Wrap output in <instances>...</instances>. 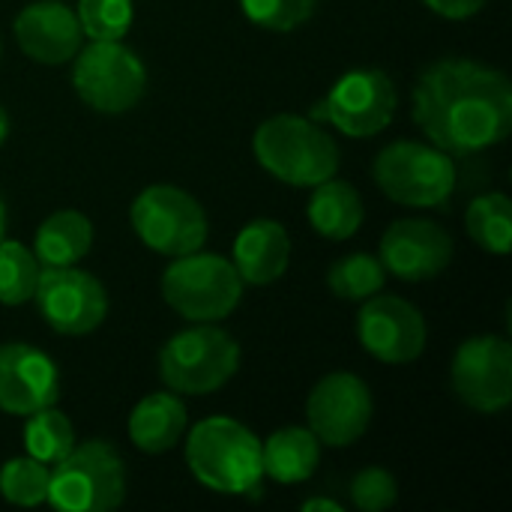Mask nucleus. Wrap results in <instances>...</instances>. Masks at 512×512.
<instances>
[{
  "label": "nucleus",
  "mask_w": 512,
  "mask_h": 512,
  "mask_svg": "<svg viewBox=\"0 0 512 512\" xmlns=\"http://www.w3.org/2000/svg\"><path fill=\"white\" fill-rule=\"evenodd\" d=\"M303 512H342V504L339 501H330V498H309L300 504Z\"/></svg>",
  "instance_id": "32"
},
{
  "label": "nucleus",
  "mask_w": 512,
  "mask_h": 512,
  "mask_svg": "<svg viewBox=\"0 0 512 512\" xmlns=\"http://www.w3.org/2000/svg\"><path fill=\"white\" fill-rule=\"evenodd\" d=\"M189 474L216 495H252L264 483L261 438L240 420L216 414L186 438Z\"/></svg>",
  "instance_id": "3"
},
{
  "label": "nucleus",
  "mask_w": 512,
  "mask_h": 512,
  "mask_svg": "<svg viewBox=\"0 0 512 512\" xmlns=\"http://www.w3.org/2000/svg\"><path fill=\"white\" fill-rule=\"evenodd\" d=\"M93 246V222L81 210H57L42 219L33 255L42 267H75Z\"/></svg>",
  "instance_id": "22"
},
{
  "label": "nucleus",
  "mask_w": 512,
  "mask_h": 512,
  "mask_svg": "<svg viewBox=\"0 0 512 512\" xmlns=\"http://www.w3.org/2000/svg\"><path fill=\"white\" fill-rule=\"evenodd\" d=\"M234 270L246 285L264 288L285 276L291 264V237L276 219H252L234 237Z\"/></svg>",
  "instance_id": "18"
},
{
  "label": "nucleus",
  "mask_w": 512,
  "mask_h": 512,
  "mask_svg": "<svg viewBox=\"0 0 512 512\" xmlns=\"http://www.w3.org/2000/svg\"><path fill=\"white\" fill-rule=\"evenodd\" d=\"M42 264L21 240H0V306H24L33 300Z\"/></svg>",
  "instance_id": "26"
},
{
  "label": "nucleus",
  "mask_w": 512,
  "mask_h": 512,
  "mask_svg": "<svg viewBox=\"0 0 512 512\" xmlns=\"http://www.w3.org/2000/svg\"><path fill=\"white\" fill-rule=\"evenodd\" d=\"M357 339L369 357L387 366H408L423 357L429 327L423 312L399 294H372L357 312Z\"/></svg>",
  "instance_id": "12"
},
{
  "label": "nucleus",
  "mask_w": 512,
  "mask_h": 512,
  "mask_svg": "<svg viewBox=\"0 0 512 512\" xmlns=\"http://www.w3.org/2000/svg\"><path fill=\"white\" fill-rule=\"evenodd\" d=\"M396 501H399V480L381 465H369L351 480V504L360 512H384Z\"/></svg>",
  "instance_id": "30"
},
{
  "label": "nucleus",
  "mask_w": 512,
  "mask_h": 512,
  "mask_svg": "<svg viewBox=\"0 0 512 512\" xmlns=\"http://www.w3.org/2000/svg\"><path fill=\"white\" fill-rule=\"evenodd\" d=\"M399 108L396 81L375 66L345 72L330 93L312 108V120H324L348 138L381 135Z\"/></svg>",
  "instance_id": "10"
},
{
  "label": "nucleus",
  "mask_w": 512,
  "mask_h": 512,
  "mask_svg": "<svg viewBox=\"0 0 512 512\" xmlns=\"http://www.w3.org/2000/svg\"><path fill=\"white\" fill-rule=\"evenodd\" d=\"M6 138H9V114H6V108L0 105V147L6 144Z\"/></svg>",
  "instance_id": "33"
},
{
  "label": "nucleus",
  "mask_w": 512,
  "mask_h": 512,
  "mask_svg": "<svg viewBox=\"0 0 512 512\" xmlns=\"http://www.w3.org/2000/svg\"><path fill=\"white\" fill-rule=\"evenodd\" d=\"M246 282L234 270L231 258L216 252H189L171 258L162 273L165 303L192 324L225 321L243 300Z\"/></svg>",
  "instance_id": "6"
},
{
  "label": "nucleus",
  "mask_w": 512,
  "mask_h": 512,
  "mask_svg": "<svg viewBox=\"0 0 512 512\" xmlns=\"http://www.w3.org/2000/svg\"><path fill=\"white\" fill-rule=\"evenodd\" d=\"M240 9L270 33H291L315 15L318 0H240Z\"/></svg>",
  "instance_id": "29"
},
{
  "label": "nucleus",
  "mask_w": 512,
  "mask_h": 512,
  "mask_svg": "<svg viewBox=\"0 0 512 512\" xmlns=\"http://www.w3.org/2000/svg\"><path fill=\"white\" fill-rule=\"evenodd\" d=\"M48 480H51V465L24 453L18 459L3 462L0 498L12 507H42L48 504Z\"/></svg>",
  "instance_id": "27"
},
{
  "label": "nucleus",
  "mask_w": 512,
  "mask_h": 512,
  "mask_svg": "<svg viewBox=\"0 0 512 512\" xmlns=\"http://www.w3.org/2000/svg\"><path fill=\"white\" fill-rule=\"evenodd\" d=\"M129 222L138 240L165 258L198 252L210 237V222L201 201L171 183L141 189L129 207Z\"/></svg>",
  "instance_id": "9"
},
{
  "label": "nucleus",
  "mask_w": 512,
  "mask_h": 512,
  "mask_svg": "<svg viewBox=\"0 0 512 512\" xmlns=\"http://www.w3.org/2000/svg\"><path fill=\"white\" fill-rule=\"evenodd\" d=\"M411 117L426 141L453 159L483 153L510 135L512 81L471 57L435 60L414 84Z\"/></svg>",
  "instance_id": "1"
},
{
  "label": "nucleus",
  "mask_w": 512,
  "mask_h": 512,
  "mask_svg": "<svg viewBox=\"0 0 512 512\" xmlns=\"http://www.w3.org/2000/svg\"><path fill=\"white\" fill-rule=\"evenodd\" d=\"M18 48L42 66L72 63L78 48L84 45V33L78 15L63 0H36L27 3L12 24Z\"/></svg>",
  "instance_id": "17"
},
{
  "label": "nucleus",
  "mask_w": 512,
  "mask_h": 512,
  "mask_svg": "<svg viewBox=\"0 0 512 512\" xmlns=\"http://www.w3.org/2000/svg\"><path fill=\"white\" fill-rule=\"evenodd\" d=\"M384 282H387V270L378 261V255L369 252L342 255L327 270V288L333 291V297L345 303H363L366 297L384 291Z\"/></svg>",
  "instance_id": "24"
},
{
  "label": "nucleus",
  "mask_w": 512,
  "mask_h": 512,
  "mask_svg": "<svg viewBox=\"0 0 512 512\" xmlns=\"http://www.w3.org/2000/svg\"><path fill=\"white\" fill-rule=\"evenodd\" d=\"M465 228L471 240L489 255H510L512 249V201L504 192H486L468 204Z\"/></svg>",
  "instance_id": "23"
},
{
  "label": "nucleus",
  "mask_w": 512,
  "mask_h": 512,
  "mask_svg": "<svg viewBox=\"0 0 512 512\" xmlns=\"http://www.w3.org/2000/svg\"><path fill=\"white\" fill-rule=\"evenodd\" d=\"M375 417V396L369 384L354 372L324 375L306 399V423L321 447L357 444Z\"/></svg>",
  "instance_id": "13"
},
{
  "label": "nucleus",
  "mask_w": 512,
  "mask_h": 512,
  "mask_svg": "<svg viewBox=\"0 0 512 512\" xmlns=\"http://www.w3.org/2000/svg\"><path fill=\"white\" fill-rule=\"evenodd\" d=\"M264 480L297 486L315 477L321 465V441L309 426H282L267 441H261Z\"/></svg>",
  "instance_id": "20"
},
{
  "label": "nucleus",
  "mask_w": 512,
  "mask_h": 512,
  "mask_svg": "<svg viewBox=\"0 0 512 512\" xmlns=\"http://www.w3.org/2000/svg\"><path fill=\"white\" fill-rule=\"evenodd\" d=\"M33 303L42 321L60 336H87L108 318L105 285L75 267H42Z\"/></svg>",
  "instance_id": "14"
},
{
  "label": "nucleus",
  "mask_w": 512,
  "mask_h": 512,
  "mask_svg": "<svg viewBox=\"0 0 512 512\" xmlns=\"http://www.w3.org/2000/svg\"><path fill=\"white\" fill-rule=\"evenodd\" d=\"M456 399L477 414H501L512 405V345L507 336L465 339L450 363Z\"/></svg>",
  "instance_id": "11"
},
{
  "label": "nucleus",
  "mask_w": 512,
  "mask_h": 512,
  "mask_svg": "<svg viewBox=\"0 0 512 512\" xmlns=\"http://www.w3.org/2000/svg\"><path fill=\"white\" fill-rule=\"evenodd\" d=\"M189 417H186V405L180 402L177 393H150L144 396L132 414H129V441L147 453V456H162L168 450H174L183 435H186Z\"/></svg>",
  "instance_id": "19"
},
{
  "label": "nucleus",
  "mask_w": 512,
  "mask_h": 512,
  "mask_svg": "<svg viewBox=\"0 0 512 512\" xmlns=\"http://www.w3.org/2000/svg\"><path fill=\"white\" fill-rule=\"evenodd\" d=\"M372 177L378 189L402 207H438L444 204L459 183L456 159L429 141H393L375 162Z\"/></svg>",
  "instance_id": "7"
},
{
  "label": "nucleus",
  "mask_w": 512,
  "mask_h": 512,
  "mask_svg": "<svg viewBox=\"0 0 512 512\" xmlns=\"http://www.w3.org/2000/svg\"><path fill=\"white\" fill-rule=\"evenodd\" d=\"M6 237V201H3V192H0V240Z\"/></svg>",
  "instance_id": "34"
},
{
  "label": "nucleus",
  "mask_w": 512,
  "mask_h": 512,
  "mask_svg": "<svg viewBox=\"0 0 512 512\" xmlns=\"http://www.w3.org/2000/svg\"><path fill=\"white\" fill-rule=\"evenodd\" d=\"M60 399V369L57 363L27 345L3 342L0 345V411L27 417Z\"/></svg>",
  "instance_id": "16"
},
{
  "label": "nucleus",
  "mask_w": 512,
  "mask_h": 512,
  "mask_svg": "<svg viewBox=\"0 0 512 512\" xmlns=\"http://www.w3.org/2000/svg\"><path fill=\"white\" fill-rule=\"evenodd\" d=\"M75 15L87 39H123L132 27L135 3L132 0H78Z\"/></svg>",
  "instance_id": "28"
},
{
  "label": "nucleus",
  "mask_w": 512,
  "mask_h": 512,
  "mask_svg": "<svg viewBox=\"0 0 512 512\" xmlns=\"http://www.w3.org/2000/svg\"><path fill=\"white\" fill-rule=\"evenodd\" d=\"M423 3L447 21H465V18H474L489 0H423Z\"/></svg>",
  "instance_id": "31"
},
{
  "label": "nucleus",
  "mask_w": 512,
  "mask_h": 512,
  "mask_svg": "<svg viewBox=\"0 0 512 512\" xmlns=\"http://www.w3.org/2000/svg\"><path fill=\"white\" fill-rule=\"evenodd\" d=\"M75 444H78V438H75L72 420L63 411H57L54 405L27 414V423H24V450H27V456L39 459L45 465H54Z\"/></svg>",
  "instance_id": "25"
},
{
  "label": "nucleus",
  "mask_w": 512,
  "mask_h": 512,
  "mask_svg": "<svg viewBox=\"0 0 512 512\" xmlns=\"http://www.w3.org/2000/svg\"><path fill=\"white\" fill-rule=\"evenodd\" d=\"M126 465L114 444L90 438L51 465L48 504L60 512H111L126 501Z\"/></svg>",
  "instance_id": "4"
},
{
  "label": "nucleus",
  "mask_w": 512,
  "mask_h": 512,
  "mask_svg": "<svg viewBox=\"0 0 512 512\" xmlns=\"http://www.w3.org/2000/svg\"><path fill=\"white\" fill-rule=\"evenodd\" d=\"M456 243L450 231L432 219H396L378 243V261L387 276L393 273L402 282H429L438 279L453 261Z\"/></svg>",
  "instance_id": "15"
},
{
  "label": "nucleus",
  "mask_w": 512,
  "mask_h": 512,
  "mask_svg": "<svg viewBox=\"0 0 512 512\" xmlns=\"http://www.w3.org/2000/svg\"><path fill=\"white\" fill-rule=\"evenodd\" d=\"M306 216L315 234L339 243V240H351L363 228L366 204H363V195L348 180L330 177L312 186Z\"/></svg>",
  "instance_id": "21"
},
{
  "label": "nucleus",
  "mask_w": 512,
  "mask_h": 512,
  "mask_svg": "<svg viewBox=\"0 0 512 512\" xmlns=\"http://www.w3.org/2000/svg\"><path fill=\"white\" fill-rule=\"evenodd\" d=\"M72 90L96 114H126L147 93V66L123 39H90L72 57Z\"/></svg>",
  "instance_id": "8"
},
{
  "label": "nucleus",
  "mask_w": 512,
  "mask_h": 512,
  "mask_svg": "<svg viewBox=\"0 0 512 512\" xmlns=\"http://www.w3.org/2000/svg\"><path fill=\"white\" fill-rule=\"evenodd\" d=\"M0 54H3V42H0Z\"/></svg>",
  "instance_id": "35"
},
{
  "label": "nucleus",
  "mask_w": 512,
  "mask_h": 512,
  "mask_svg": "<svg viewBox=\"0 0 512 512\" xmlns=\"http://www.w3.org/2000/svg\"><path fill=\"white\" fill-rule=\"evenodd\" d=\"M237 339L216 324H192L159 348V378L177 396H210L240 369Z\"/></svg>",
  "instance_id": "5"
},
{
  "label": "nucleus",
  "mask_w": 512,
  "mask_h": 512,
  "mask_svg": "<svg viewBox=\"0 0 512 512\" xmlns=\"http://www.w3.org/2000/svg\"><path fill=\"white\" fill-rule=\"evenodd\" d=\"M258 165L285 186L312 189L339 174L342 153L336 138L312 117L273 114L252 135Z\"/></svg>",
  "instance_id": "2"
}]
</instances>
